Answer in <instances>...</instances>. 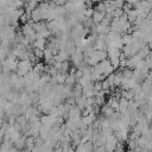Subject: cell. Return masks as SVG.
<instances>
[{"mask_svg": "<svg viewBox=\"0 0 152 152\" xmlns=\"http://www.w3.org/2000/svg\"><path fill=\"white\" fill-rule=\"evenodd\" d=\"M128 110V100L125 97H121L119 100V112L120 113H126Z\"/></svg>", "mask_w": 152, "mask_h": 152, "instance_id": "1", "label": "cell"}, {"mask_svg": "<svg viewBox=\"0 0 152 152\" xmlns=\"http://www.w3.org/2000/svg\"><path fill=\"white\" fill-rule=\"evenodd\" d=\"M25 141H26V138L25 137H20L18 140L14 141V147H17L18 150H23L25 147Z\"/></svg>", "mask_w": 152, "mask_h": 152, "instance_id": "2", "label": "cell"}]
</instances>
